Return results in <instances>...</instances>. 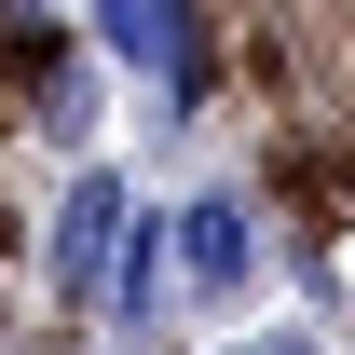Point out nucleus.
<instances>
[{
    "mask_svg": "<svg viewBox=\"0 0 355 355\" xmlns=\"http://www.w3.org/2000/svg\"><path fill=\"white\" fill-rule=\"evenodd\" d=\"M123 178H83V191H69V219H55V287H69V301H83L96 273H110V246H123Z\"/></svg>",
    "mask_w": 355,
    "mask_h": 355,
    "instance_id": "nucleus-1",
    "label": "nucleus"
},
{
    "mask_svg": "<svg viewBox=\"0 0 355 355\" xmlns=\"http://www.w3.org/2000/svg\"><path fill=\"white\" fill-rule=\"evenodd\" d=\"M178 260H191V287H246V260H260V219H246V191H205V205L178 219Z\"/></svg>",
    "mask_w": 355,
    "mask_h": 355,
    "instance_id": "nucleus-2",
    "label": "nucleus"
},
{
    "mask_svg": "<svg viewBox=\"0 0 355 355\" xmlns=\"http://www.w3.org/2000/svg\"><path fill=\"white\" fill-rule=\"evenodd\" d=\"M96 14H110V42H123L150 83H178V0H96Z\"/></svg>",
    "mask_w": 355,
    "mask_h": 355,
    "instance_id": "nucleus-3",
    "label": "nucleus"
},
{
    "mask_svg": "<svg viewBox=\"0 0 355 355\" xmlns=\"http://www.w3.org/2000/svg\"><path fill=\"white\" fill-rule=\"evenodd\" d=\"M260 355H287V342H260Z\"/></svg>",
    "mask_w": 355,
    "mask_h": 355,
    "instance_id": "nucleus-4",
    "label": "nucleus"
}]
</instances>
